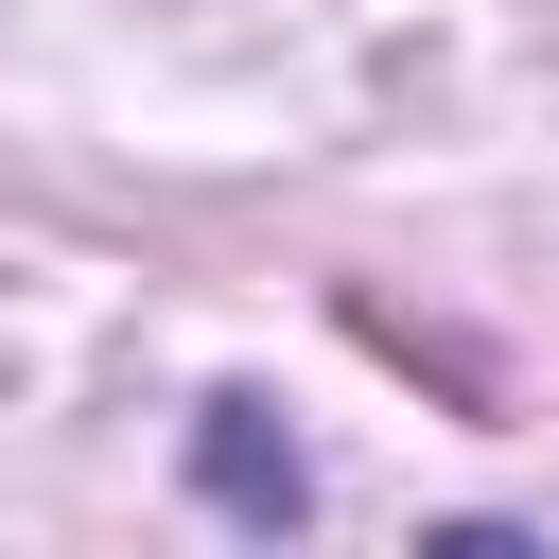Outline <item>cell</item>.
<instances>
[{
    "label": "cell",
    "mask_w": 559,
    "mask_h": 559,
    "mask_svg": "<svg viewBox=\"0 0 559 559\" xmlns=\"http://www.w3.org/2000/svg\"><path fill=\"white\" fill-rule=\"evenodd\" d=\"M419 559H559V542H524V524H437Z\"/></svg>",
    "instance_id": "obj_2"
},
{
    "label": "cell",
    "mask_w": 559,
    "mask_h": 559,
    "mask_svg": "<svg viewBox=\"0 0 559 559\" xmlns=\"http://www.w3.org/2000/svg\"><path fill=\"white\" fill-rule=\"evenodd\" d=\"M192 472H210V507H227V524H262V542L314 507V454H297L245 384H210V402H192Z\"/></svg>",
    "instance_id": "obj_1"
}]
</instances>
